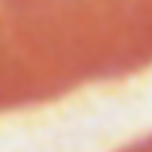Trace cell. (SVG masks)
<instances>
[{"instance_id": "6da1fadb", "label": "cell", "mask_w": 152, "mask_h": 152, "mask_svg": "<svg viewBox=\"0 0 152 152\" xmlns=\"http://www.w3.org/2000/svg\"><path fill=\"white\" fill-rule=\"evenodd\" d=\"M122 152H152V136H147L144 141H136V144L125 147Z\"/></svg>"}]
</instances>
